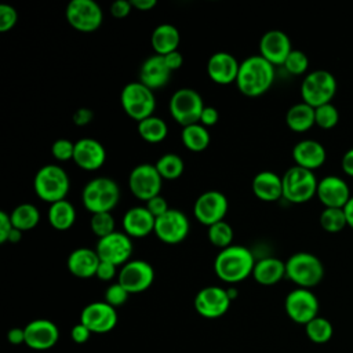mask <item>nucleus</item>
I'll return each mask as SVG.
<instances>
[{
  "label": "nucleus",
  "instance_id": "1",
  "mask_svg": "<svg viewBox=\"0 0 353 353\" xmlns=\"http://www.w3.org/2000/svg\"><path fill=\"white\" fill-rule=\"evenodd\" d=\"M256 261L254 254L243 245L232 244L219 251L214 259V272L225 283L236 284L252 276Z\"/></svg>",
  "mask_w": 353,
  "mask_h": 353
},
{
  "label": "nucleus",
  "instance_id": "2",
  "mask_svg": "<svg viewBox=\"0 0 353 353\" xmlns=\"http://www.w3.org/2000/svg\"><path fill=\"white\" fill-rule=\"evenodd\" d=\"M274 81V66L265 58L250 55L240 62L236 85L245 97H259L265 94Z\"/></svg>",
  "mask_w": 353,
  "mask_h": 353
},
{
  "label": "nucleus",
  "instance_id": "3",
  "mask_svg": "<svg viewBox=\"0 0 353 353\" xmlns=\"http://www.w3.org/2000/svg\"><path fill=\"white\" fill-rule=\"evenodd\" d=\"M69 175L61 165L46 164L37 170L33 178L36 196L50 204L65 200L69 193Z\"/></svg>",
  "mask_w": 353,
  "mask_h": 353
},
{
  "label": "nucleus",
  "instance_id": "4",
  "mask_svg": "<svg viewBox=\"0 0 353 353\" xmlns=\"http://www.w3.org/2000/svg\"><path fill=\"white\" fill-rule=\"evenodd\" d=\"M120 200L119 185L108 176H97L88 181L81 192V201L91 214L110 212Z\"/></svg>",
  "mask_w": 353,
  "mask_h": 353
},
{
  "label": "nucleus",
  "instance_id": "5",
  "mask_svg": "<svg viewBox=\"0 0 353 353\" xmlns=\"http://www.w3.org/2000/svg\"><path fill=\"white\" fill-rule=\"evenodd\" d=\"M285 277L299 288L310 290L323 280L324 266L312 252H295L285 261Z\"/></svg>",
  "mask_w": 353,
  "mask_h": 353
},
{
  "label": "nucleus",
  "instance_id": "6",
  "mask_svg": "<svg viewBox=\"0 0 353 353\" xmlns=\"http://www.w3.org/2000/svg\"><path fill=\"white\" fill-rule=\"evenodd\" d=\"M283 179V197L292 204H303L312 200L317 193L319 181L313 171L292 165L290 167Z\"/></svg>",
  "mask_w": 353,
  "mask_h": 353
},
{
  "label": "nucleus",
  "instance_id": "7",
  "mask_svg": "<svg viewBox=\"0 0 353 353\" xmlns=\"http://www.w3.org/2000/svg\"><path fill=\"white\" fill-rule=\"evenodd\" d=\"M336 79L332 73L324 69H317L307 73L301 84L302 102L312 108H319L325 103H331L336 94Z\"/></svg>",
  "mask_w": 353,
  "mask_h": 353
},
{
  "label": "nucleus",
  "instance_id": "8",
  "mask_svg": "<svg viewBox=\"0 0 353 353\" xmlns=\"http://www.w3.org/2000/svg\"><path fill=\"white\" fill-rule=\"evenodd\" d=\"M120 103L127 116L138 123L153 116L156 109L154 92L141 81H131L123 87Z\"/></svg>",
  "mask_w": 353,
  "mask_h": 353
},
{
  "label": "nucleus",
  "instance_id": "9",
  "mask_svg": "<svg viewBox=\"0 0 353 353\" xmlns=\"http://www.w3.org/2000/svg\"><path fill=\"white\" fill-rule=\"evenodd\" d=\"M204 106L201 95L196 90L188 87L176 90L171 95L168 103L172 119L182 127L199 123Z\"/></svg>",
  "mask_w": 353,
  "mask_h": 353
},
{
  "label": "nucleus",
  "instance_id": "10",
  "mask_svg": "<svg viewBox=\"0 0 353 353\" xmlns=\"http://www.w3.org/2000/svg\"><path fill=\"white\" fill-rule=\"evenodd\" d=\"M65 17L73 29L91 33L102 25L103 11L94 0H72L66 6Z\"/></svg>",
  "mask_w": 353,
  "mask_h": 353
},
{
  "label": "nucleus",
  "instance_id": "11",
  "mask_svg": "<svg viewBox=\"0 0 353 353\" xmlns=\"http://www.w3.org/2000/svg\"><path fill=\"white\" fill-rule=\"evenodd\" d=\"M163 178L154 164L141 163L135 165L128 175L130 192L141 201H149L160 194Z\"/></svg>",
  "mask_w": 353,
  "mask_h": 353
},
{
  "label": "nucleus",
  "instance_id": "12",
  "mask_svg": "<svg viewBox=\"0 0 353 353\" xmlns=\"http://www.w3.org/2000/svg\"><path fill=\"white\" fill-rule=\"evenodd\" d=\"M190 223L188 216L176 208H170L165 214L156 218L154 234L165 244L175 245L182 243L189 234Z\"/></svg>",
  "mask_w": 353,
  "mask_h": 353
},
{
  "label": "nucleus",
  "instance_id": "13",
  "mask_svg": "<svg viewBox=\"0 0 353 353\" xmlns=\"http://www.w3.org/2000/svg\"><path fill=\"white\" fill-rule=\"evenodd\" d=\"M284 307L292 321L306 325L319 314V299L310 290L298 287L288 292Z\"/></svg>",
  "mask_w": 353,
  "mask_h": 353
},
{
  "label": "nucleus",
  "instance_id": "14",
  "mask_svg": "<svg viewBox=\"0 0 353 353\" xmlns=\"http://www.w3.org/2000/svg\"><path fill=\"white\" fill-rule=\"evenodd\" d=\"M154 281L153 266L142 259H131L121 266L117 274L120 283L130 294H139L146 291Z\"/></svg>",
  "mask_w": 353,
  "mask_h": 353
},
{
  "label": "nucleus",
  "instance_id": "15",
  "mask_svg": "<svg viewBox=\"0 0 353 353\" xmlns=\"http://www.w3.org/2000/svg\"><path fill=\"white\" fill-rule=\"evenodd\" d=\"M228 199L219 190H207L201 193L193 204L194 218L205 226H211L216 222L223 221L228 212Z\"/></svg>",
  "mask_w": 353,
  "mask_h": 353
},
{
  "label": "nucleus",
  "instance_id": "16",
  "mask_svg": "<svg viewBox=\"0 0 353 353\" xmlns=\"http://www.w3.org/2000/svg\"><path fill=\"white\" fill-rule=\"evenodd\" d=\"M95 251L102 262H109L114 266H123L131 261L134 245L131 237L121 232H113L112 234L98 239Z\"/></svg>",
  "mask_w": 353,
  "mask_h": 353
},
{
  "label": "nucleus",
  "instance_id": "17",
  "mask_svg": "<svg viewBox=\"0 0 353 353\" xmlns=\"http://www.w3.org/2000/svg\"><path fill=\"white\" fill-rule=\"evenodd\" d=\"M232 299L228 291L218 285H208L201 288L194 296L196 312L205 319H218L223 316L230 306Z\"/></svg>",
  "mask_w": 353,
  "mask_h": 353
},
{
  "label": "nucleus",
  "instance_id": "18",
  "mask_svg": "<svg viewBox=\"0 0 353 353\" xmlns=\"http://www.w3.org/2000/svg\"><path fill=\"white\" fill-rule=\"evenodd\" d=\"M80 323L92 334H105L112 331L117 324L116 307L103 302H91L81 310Z\"/></svg>",
  "mask_w": 353,
  "mask_h": 353
},
{
  "label": "nucleus",
  "instance_id": "19",
  "mask_svg": "<svg viewBox=\"0 0 353 353\" xmlns=\"http://www.w3.org/2000/svg\"><path fill=\"white\" fill-rule=\"evenodd\" d=\"M291 51V40L283 30H268L262 34L259 40V55L270 62L273 66L284 65Z\"/></svg>",
  "mask_w": 353,
  "mask_h": 353
},
{
  "label": "nucleus",
  "instance_id": "20",
  "mask_svg": "<svg viewBox=\"0 0 353 353\" xmlns=\"http://www.w3.org/2000/svg\"><path fill=\"white\" fill-rule=\"evenodd\" d=\"M316 196L324 208H343L352 197L347 182L336 175H327L320 179Z\"/></svg>",
  "mask_w": 353,
  "mask_h": 353
},
{
  "label": "nucleus",
  "instance_id": "21",
  "mask_svg": "<svg viewBox=\"0 0 353 353\" xmlns=\"http://www.w3.org/2000/svg\"><path fill=\"white\" fill-rule=\"evenodd\" d=\"M25 345L33 350H48L59 339V330L55 323L37 319L28 323L25 327Z\"/></svg>",
  "mask_w": 353,
  "mask_h": 353
},
{
  "label": "nucleus",
  "instance_id": "22",
  "mask_svg": "<svg viewBox=\"0 0 353 353\" xmlns=\"http://www.w3.org/2000/svg\"><path fill=\"white\" fill-rule=\"evenodd\" d=\"M106 160L103 145L94 138H81L74 142L73 161L84 171L99 170Z\"/></svg>",
  "mask_w": 353,
  "mask_h": 353
},
{
  "label": "nucleus",
  "instance_id": "23",
  "mask_svg": "<svg viewBox=\"0 0 353 353\" xmlns=\"http://www.w3.org/2000/svg\"><path fill=\"white\" fill-rule=\"evenodd\" d=\"M240 62L230 54L225 51H218L208 58L207 74L216 84H230L236 83Z\"/></svg>",
  "mask_w": 353,
  "mask_h": 353
},
{
  "label": "nucleus",
  "instance_id": "24",
  "mask_svg": "<svg viewBox=\"0 0 353 353\" xmlns=\"http://www.w3.org/2000/svg\"><path fill=\"white\" fill-rule=\"evenodd\" d=\"M156 218L143 205L128 208L123 215V229L130 237L142 239L154 232Z\"/></svg>",
  "mask_w": 353,
  "mask_h": 353
},
{
  "label": "nucleus",
  "instance_id": "25",
  "mask_svg": "<svg viewBox=\"0 0 353 353\" xmlns=\"http://www.w3.org/2000/svg\"><path fill=\"white\" fill-rule=\"evenodd\" d=\"M171 70L165 65L164 57L153 54L148 57L139 69V81L152 91L164 87L171 77Z\"/></svg>",
  "mask_w": 353,
  "mask_h": 353
},
{
  "label": "nucleus",
  "instance_id": "26",
  "mask_svg": "<svg viewBox=\"0 0 353 353\" xmlns=\"http://www.w3.org/2000/svg\"><path fill=\"white\" fill-rule=\"evenodd\" d=\"M292 159L295 165L314 171L325 163L327 152L319 141L302 139L292 148Z\"/></svg>",
  "mask_w": 353,
  "mask_h": 353
},
{
  "label": "nucleus",
  "instance_id": "27",
  "mask_svg": "<svg viewBox=\"0 0 353 353\" xmlns=\"http://www.w3.org/2000/svg\"><path fill=\"white\" fill-rule=\"evenodd\" d=\"M101 263V259L95 250L80 247L73 250L68 259V270L77 279H90L97 274V269Z\"/></svg>",
  "mask_w": 353,
  "mask_h": 353
},
{
  "label": "nucleus",
  "instance_id": "28",
  "mask_svg": "<svg viewBox=\"0 0 353 353\" xmlns=\"http://www.w3.org/2000/svg\"><path fill=\"white\" fill-rule=\"evenodd\" d=\"M251 188L255 197L265 203H273L283 197V179L273 171L258 172Z\"/></svg>",
  "mask_w": 353,
  "mask_h": 353
},
{
  "label": "nucleus",
  "instance_id": "29",
  "mask_svg": "<svg viewBox=\"0 0 353 353\" xmlns=\"http://www.w3.org/2000/svg\"><path fill=\"white\" fill-rule=\"evenodd\" d=\"M181 41V34L176 26L172 23H160L157 25L150 36V44L157 55H167L172 51H176Z\"/></svg>",
  "mask_w": 353,
  "mask_h": 353
},
{
  "label": "nucleus",
  "instance_id": "30",
  "mask_svg": "<svg viewBox=\"0 0 353 353\" xmlns=\"http://www.w3.org/2000/svg\"><path fill=\"white\" fill-rule=\"evenodd\" d=\"M252 277L262 285L277 284L285 277V262L274 256H266L256 261L252 272Z\"/></svg>",
  "mask_w": 353,
  "mask_h": 353
},
{
  "label": "nucleus",
  "instance_id": "31",
  "mask_svg": "<svg viewBox=\"0 0 353 353\" xmlns=\"http://www.w3.org/2000/svg\"><path fill=\"white\" fill-rule=\"evenodd\" d=\"M285 123L288 128L294 132H305L310 130L314 121V108L305 102H299L292 105L285 114Z\"/></svg>",
  "mask_w": 353,
  "mask_h": 353
},
{
  "label": "nucleus",
  "instance_id": "32",
  "mask_svg": "<svg viewBox=\"0 0 353 353\" xmlns=\"http://www.w3.org/2000/svg\"><path fill=\"white\" fill-rule=\"evenodd\" d=\"M50 225L57 230H68L76 222V210L66 199L50 204L47 214Z\"/></svg>",
  "mask_w": 353,
  "mask_h": 353
},
{
  "label": "nucleus",
  "instance_id": "33",
  "mask_svg": "<svg viewBox=\"0 0 353 353\" xmlns=\"http://www.w3.org/2000/svg\"><path fill=\"white\" fill-rule=\"evenodd\" d=\"M181 141L186 149L192 152H203L208 148L211 137L207 127L201 125L200 123H196L182 128Z\"/></svg>",
  "mask_w": 353,
  "mask_h": 353
},
{
  "label": "nucleus",
  "instance_id": "34",
  "mask_svg": "<svg viewBox=\"0 0 353 353\" xmlns=\"http://www.w3.org/2000/svg\"><path fill=\"white\" fill-rule=\"evenodd\" d=\"M137 131L143 141L149 143H159L163 139H165L168 134V127L161 117L150 116L138 123Z\"/></svg>",
  "mask_w": 353,
  "mask_h": 353
},
{
  "label": "nucleus",
  "instance_id": "35",
  "mask_svg": "<svg viewBox=\"0 0 353 353\" xmlns=\"http://www.w3.org/2000/svg\"><path fill=\"white\" fill-rule=\"evenodd\" d=\"M10 218L14 228L26 232L37 226L40 221V212L36 205L30 203H22L11 211Z\"/></svg>",
  "mask_w": 353,
  "mask_h": 353
},
{
  "label": "nucleus",
  "instance_id": "36",
  "mask_svg": "<svg viewBox=\"0 0 353 353\" xmlns=\"http://www.w3.org/2000/svg\"><path fill=\"white\" fill-rule=\"evenodd\" d=\"M154 165L163 181H175L183 174L185 170L183 160L175 153H164L157 159Z\"/></svg>",
  "mask_w": 353,
  "mask_h": 353
},
{
  "label": "nucleus",
  "instance_id": "37",
  "mask_svg": "<svg viewBox=\"0 0 353 353\" xmlns=\"http://www.w3.org/2000/svg\"><path fill=\"white\" fill-rule=\"evenodd\" d=\"M305 331L307 338L314 343H324L328 342L332 336V324L324 317H314L305 325Z\"/></svg>",
  "mask_w": 353,
  "mask_h": 353
},
{
  "label": "nucleus",
  "instance_id": "38",
  "mask_svg": "<svg viewBox=\"0 0 353 353\" xmlns=\"http://www.w3.org/2000/svg\"><path fill=\"white\" fill-rule=\"evenodd\" d=\"M319 221L320 226L328 233H338L347 226L343 208H324Z\"/></svg>",
  "mask_w": 353,
  "mask_h": 353
},
{
  "label": "nucleus",
  "instance_id": "39",
  "mask_svg": "<svg viewBox=\"0 0 353 353\" xmlns=\"http://www.w3.org/2000/svg\"><path fill=\"white\" fill-rule=\"evenodd\" d=\"M207 236L212 245L223 250L232 245L234 232H233V228L226 221H221L208 228Z\"/></svg>",
  "mask_w": 353,
  "mask_h": 353
},
{
  "label": "nucleus",
  "instance_id": "40",
  "mask_svg": "<svg viewBox=\"0 0 353 353\" xmlns=\"http://www.w3.org/2000/svg\"><path fill=\"white\" fill-rule=\"evenodd\" d=\"M114 226H116V222L110 212H98L91 215L90 228L98 239H103L112 234L113 232H116Z\"/></svg>",
  "mask_w": 353,
  "mask_h": 353
},
{
  "label": "nucleus",
  "instance_id": "41",
  "mask_svg": "<svg viewBox=\"0 0 353 353\" xmlns=\"http://www.w3.org/2000/svg\"><path fill=\"white\" fill-rule=\"evenodd\" d=\"M314 121L316 125H319L323 130L334 128L339 121V112L336 106L331 102L314 108Z\"/></svg>",
  "mask_w": 353,
  "mask_h": 353
},
{
  "label": "nucleus",
  "instance_id": "42",
  "mask_svg": "<svg viewBox=\"0 0 353 353\" xmlns=\"http://www.w3.org/2000/svg\"><path fill=\"white\" fill-rule=\"evenodd\" d=\"M285 70L294 76L303 74L309 68V58L307 55L301 50H292L290 55L287 57L284 65Z\"/></svg>",
  "mask_w": 353,
  "mask_h": 353
},
{
  "label": "nucleus",
  "instance_id": "43",
  "mask_svg": "<svg viewBox=\"0 0 353 353\" xmlns=\"http://www.w3.org/2000/svg\"><path fill=\"white\" fill-rule=\"evenodd\" d=\"M51 154L58 161L73 160L74 142H72V141H69L66 138H59V139L54 141L52 145H51Z\"/></svg>",
  "mask_w": 353,
  "mask_h": 353
},
{
  "label": "nucleus",
  "instance_id": "44",
  "mask_svg": "<svg viewBox=\"0 0 353 353\" xmlns=\"http://www.w3.org/2000/svg\"><path fill=\"white\" fill-rule=\"evenodd\" d=\"M128 295L130 292L120 283H113L105 291V302L113 307H119L127 302Z\"/></svg>",
  "mask_w": 353,
  "mask_h": 353
},
{
  "label": "nucleus",
  "instance_id": "45",
  "mask_svg": "<svg viewBox=\"0 0 353 353\" xmlns=\"http://www.w3.org/2000/svg\"><path fill=\"white\" fill-rule=\"evenodd\" d=\"M18 21L17 10L10 4L0 6V32L6 33L11 30Z\"/></svg>",
  "mask_w": 353,
  "mask_h": 353
},
{
  "label": "nucleus",
  "instance_id": "46",
  "mask_svg": "<svg viewBox=\"0 0 353 353\" xmlns=\"http://www.w3.org/2000/svg\"><path fill=\"white\" fill-rule=\"evenodd\" d=\"M145 207L149 210V212H150L154 218L161 216L163 214H165V212L170 210L167 200H165L163 196H160V194L156 196V197H153V199H150L149 201H146Z\"/></svg>",
  "mask_w": 353,
  "mask_h": 353
},
{
  "label": "nucleus",
  "instance_id": "47",
  "mask_svg": "<svg viewBox=\"0 0 353 353\" xmlns=\"http://www.w3.org/2000/svg\"><path fill=\"white\" fill-rule=\"evenodd\" d=\"M131 8H132V4L131 1H127V0H116L110 4V14L117 18V19H121V18H125L130 12H131Z\"/></svg>",
  "mask_w": 353,
  "mask_h": 353
},
{
  "label": "nucleus",
  "instance_id": "48",
  "mask_svg": "<svg viewBox=\"0 0 353 353\" xmlns=\"http://www.w3.org/2000/svg\"><path fill=\"white\" fill-rule=\"evenodd\" d=\"M116 274H119L117 273V266H114V265H112L109 262H102L101 261V263H99V266L97 269L95 277H98L102 281H110V280L114 279Z\"/></svg>",
  "mask_w": 353,
  "mask_h": 353
},
{
  "label": "nucleus",
  "instance_id": "49",
  "mask_svg": "<svg viewBox=\"0 0 353 353\" xmlns=\"http://www.w3.org/2000/svg\"><path fill=\"white\" fill-rule=\"evenodd\" d=\"M91 334L92 332L84 324H81V323L74 324L72 327V330H70V338H72V341L74 343H85L90 339Z\"/></svg>",
  "mask_w": 353,
  "mask_h": 353
},
{
  "label": "nucleus",
  "instance_id": "50",
  "mask_svg": "<svg viewBox=\"0 0 353 353\" xmlns=\"http://www.w3.org/2000/svg\"><path fill=\"white\" fill-rule=\"evenodd\" d=\"M218 120H219V112L214 106H204L199 123L204 127H212L218 123Z\"/></svg>",
  "mask_w": 353,
  "mask_h": 353
},
{
  "label": "nucleus",
  "instance_id": "51",
  "mask_svg": "<svg viewBox=\"0 0 353 353\" xmlns=\"http://www.w3.org/2000/svg\"><path fill=\"white\" fill-rule=\"evenodd\" d=\"M72 119H73V123H74L76 125L84 127V125H88V124L92 121L94 113H92V110L88 109V108H79V109L73 113Z\"/></svg>",
  "mask_w": 353,
  "mask_h": 353
},
{
  "label": "nucleus",
  "instance_id": "52",
  "mask_svg": "<svg viewBox=\"0 0 353 353\" xmlns=\"http://www.w3.org/2000/svg\"><path fill=\"white\" fill-rule=\"evenodd\" d=\"M12 222L10 218V214L6 211H0V243L4 244L8 239V234L12 230Z\"/></svg>",
  "mask_w": 353,
  "mask_h": 353
},
{
  "label": "nucleus",
  "instance_id": "53",
  "mask_svg": "<svg viewBox=\"0 0 353 353\" xmlns=\"http://www.w3.org/2000/svg\"><path fill=\"white\" fill-rule=\"evenodd\" d=\"M164 61H165V65L168 66V69H170L171 72H174V70H178V69L182 66V63H183V57H182V54L176 50V51H172V52L164 55Z\"/></svg>",
  "mask_w": 353,
  "mask_h": 353
},
{
  "label": "nucleus",
  "instance_id": "54",
  "mask_svg": "<svg viewBox=\"0 0 353 353\" xmlns=\"http://www.w3.org/2000/svg\"><path fill=\"white\" fill-rule=\"evenodd\" d=\"M341 167H342V171L349 175V176H353V148L347 149L343 156H342V160H341Z\"/></svg>",
  "mask_w": 353,
  "mask_h": 353
},
{
  "label": "nucleus",
  "instance_id": "55",
  "mask_svg": "<svg viewBox=\"0 0 353 353\" xmlns=\"http://www.w3.org/2000/svg\"><path fill=\"white\" fill-rule=\"evenodd\" d=\"M7 339L12 345L25 343V328H19V327L11 328L7 334Z\"/></svg>",
  "mask_w": 353,
  "mask_h": 353
},
{
  "label": "nucleus",
  "instance_id": "56",
  "mask_svg": "<svg viewBox=\"0 0 353 353\" xmlns=\"http://www.w3.org/2000/svg\"><path fill=\"white\" fill-rule=\"evenodd\" d=\"M132 8L138 11H149L153 7H156V0H131Z\"/></svg>",
  "mask_w": 353,
  "mask_h": 353
},
{
  "label": "nucleus",
  "instance_id": "57",
  "mask_svg": "<svg viewBox=\"0 0 353 353\" xmlns=\"http://www.w3.org/2000/svg\"><path fill=\"white\" fill-rule=\"evenodd\" d=\"M343 211H345V215H346V222H347V226L353 229V196L350 197V200L346 203V205L343 207Z\"/></svg>",
  "mask_w": 353,
  "mask_h": 353
},
{
  "label": "nucleus",
  "instance_id": "58",
  "mask_svg": "<svg viewBox=\"0 0 353 353\" xmlns=\"http://www.w3.org/2000/svg\"><path fill=\"white\" fill-rule=\"evenodd\" d=\"M22 230H19V229H17V228H12V230H11V233L8 234V239H7V241L8 243H11V244H17V243H19L21 240H22Z\"/></svg>",
  "mask_w": 353,
  "mask_h": 353
},
{
  "label": "nucleus",
  "instance_id": "59",
  "mask_svg": "<svg viewBox=\"0 0 353 353\" xmlns=\"http://www.w3.org/2000/svg\"><path fill=\"white\" fill-rule=\"evenodd\" d=\"M228 291V295H229V298L233 301L236 296H237V290L234 288V287H232V288H228L226 290Z\"/></svg>",
  "mask_w": 353,
  "mask_h": 353
}]
</instances>
